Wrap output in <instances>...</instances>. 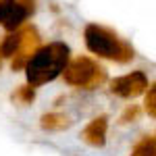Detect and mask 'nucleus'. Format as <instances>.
Returning a JSON list of instances; mask_svg holds the SVG:
<instances>
[{"label":"nucleus","instance_id":"obj_1","mask_svg":"<svg viewBox=\"0 0 156 156\" xmlns=\"http://www.w3.org/2000/svg\"><path fill=\"white\" fill-rule=\"evenodd\" d=\"M69 62V46L62 42H52L48 46L34 50V54L25 62V75L31 87L48 83L56 79Z\"/></svg>","mask_w":156,"mask_h":156},{"label":"nucleus","instance_id":"obj_2","mask_svg":"<svg viewBox=\"0 0 156 156\" xmlns=\"http://www.w3.org/2000/svg\"><path fill=\"white\" fill-rule=\"evenodd\" d=\"M85 46L90 48V52H94L102 58H110L117 62H129L135 56L133 48L117 37V34H112L106 27L100 25H87L85 27Z\"/></svg>","mask_w":156,"mask_h":156},{"label":"nucleus","instance_id":"obj_3","mask_svg":"<svg viewBox=\"0 0 156 156\" xmlns=\"http://www.w3.org/2000/svg\"><path fill=\"white\" fill-rule=\"evenodd\" d=\"M62 73H65V81L69 85L87 87V90H92V87L106 81V71L96 60L87 58V56H77L75 60L67 62Z\"/></svg>","mask_w":156,"mask_h":156},{"label":"nucleus","instance_id":"obj_4","mask_svg":"<svg viewBox=\"0 0 156 156\" xmlns=\"http://www.w3.org/2000/svg\"><path fill=\"white\" fill-rule=\"evenodd\" d=\"M34 11V0H0V25L6 31L19 29Z\"/></svg>","mask_w":156,"mask_h":156},{"label":"nucleus","instance_id":"obj_5","mask_svg":"<svg viewBox=\"0 0 156 156\" xmlns=\"http://www.w3.org/2000/svg\"><path fill=\"white\" fill-rule=\"evenodd\" d=\"M146 87H148V77L142 71H133L129 75L117 77L110 83L112 94H117L121 98H135V96H140L142 92H146Z\"/></svg>","mask_w":156,"mask_h":156},{"label":"nucleus","instance_id":"obj_6","mask_svg":"<svg viewBox=\"0 0 156 156\" xmlns=\"http://www.w3.org/2000/svg\"><path fill=\"white\" fill-rule=\"evenodd\" d=\"M37 40H40V37H37V31L34 27H27V29L21 31V46L12 54V56H15V58H12V71H19V69L25 67L27 58H29V56L34 54V50H36Z\"/></svg>","mask_w":156,"mask_h":156},{"label":"nucleus","instance_id":"obj_7","mask_svg":"<svg viewBox=\"0 0 156 156\" xmlns=\"http://www.w3.org/2000/svg\"><path fill=\"white\" fill-rule=\"evenodd\" d=\"M106 127H108V119L102 115V117H96L81 133V140H83L87 146H94V148H102L106 144Z\"/></svg>","mask_w":156,"mask_h":156},{"label":"nucleus","instance_id":"obj_8","mask_svg":"<svg viewBox=\"0 0 156 156\" xmlns=\"http://www.w3.org/2000/svg\"><path fill=\"white\" fill-rule=\"evenodd\" d=\"M69 125H71L69 117H65V115H60V112H48V115L42 117V127H44L46 131H62V129H67Z\"/></svg>","mask_w":156,"mask_h":156},{"label":"nucleus","instance_id":"obj_9","mask_svg":"<svg viewBox=\"0 0 156 156\" xmlns=\"http://www.w3.org/2000/svg\"><path fill=\"white\" fill-rule=\"evenodd\" d=\"M21 46V31H15L11 36L4 37L2 46H0V56H12Z\"/></svg>","mask_w":156,"mask_h":156},{"label":"nucleus","instance_id":"obj_10","mask_svg":"<svg viewBox=\"0 0 156 156\" xmlns=\"http://www.w3.org/2000/svg\"><path fill=\"white\" fill-rule=\"evenodd\" d=\"M131 156H156V140H154V135H148V137H144L140 144H135Z\"/></svg>","mask_w":156,"mask_h":156},{"label":"nucleus","instance_id":"obj_11","mask_svg":"<svg viewBox=\"0 0 156 156\" xmlns=\"http://www.w3.org/2000/svg\"><path fill=\"white\" fill-rule=\"evenodd\" d=\"M12 100L23 102V104H29V102L34 100V87H31V85H29V87H19V90L12 94Z\"/></svg>","mask_w":156,"mask_h":156},{"label":"nucleus","instance_id":"obj_12","mask_svg":"<svg viewBox=\"0 0 156 156\" xmlns=\"http://www.w3.org/2000/svg\"><path fill=\"white\" fill-rule=\"evenodd\" d=\"M146 110H148L150 117H154V115H156V90H154V87L148 90V96H146Z\"/></svg>","mask_w":156,"mask_h":156},{"label":"nucleus","instance_id":"obj_13","mask_svg":"<svg viewBox=\"0 0 156 156\" xmlns=\"http://www.w3.org/2000/svg\"><path fill=\"white\" fill-rule=\"evenodd\" d=\"M137 115H140V108H137V106H129L125 112H123L121 123H133V121L137 119Z\"/></svg>","mask_w":156,"mask_h":156}]
</instances>
